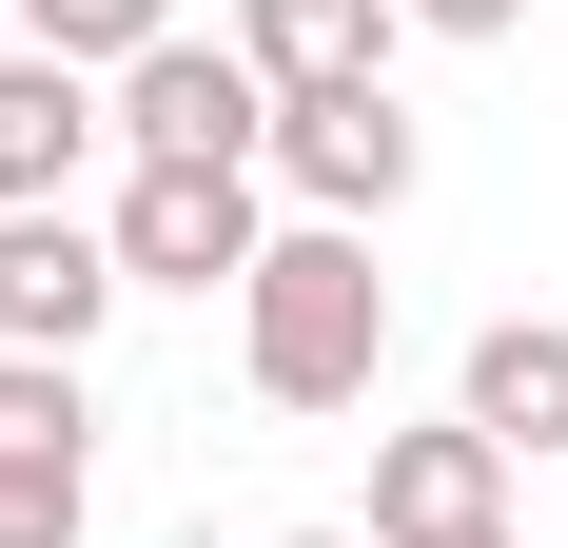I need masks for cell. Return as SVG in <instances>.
I'll use <instances>...</instances> for the list:
<instances>
[{"instance_id": "cell-3", "label": "cell", "mask_w": 568, "mask_h": 548, "mask_svg": "<svg viewBox=\"0 0 568 548\" xmlns=\"http://www.w3.org/2000/svg\"><path fill=\"white\" fill-rule=\"evenodd\" d=\"M99 235H118L138 294H235V274L275 255V216H255V176H235V158H138Z\"/></svg>"}, {"instance_id": "cell-14", "label": "cell", "mask_w": 568, "mask_h": 548, "mask_svg": "<svg viewBox=\"0 0 568 548\" xmlns=\"http://www.w3.org/2000/svg\"><path fill=\"white\" fill-rule=\"evenodd\" d=\"M275 548H373V529H275Z\"/></svg>"}, {"instance_id": "cell-1", "label": "cell", "mask_w": 568, "mask_h": 548, "mask_svg": "<svg viewBox=\"0 0 568 548\" xmlns=\"http://www.w3.org/2000/svg\"><path fill=\"white\" fill-rule=\"evenodd\" d=\"M373 353H393V274H373L353 216H294L275 255L235 274V373H255V412H353Z\"/></svg>"}, {"instance_id": "cell-16", "label": "cell", "mask_w": 568, "mask_h": 548, "mask_svg": "<svg viewBox=\"0 0 568 548\" xmlns=\"http://www.w3.org/2000/svg\"><path fill=\"white\" fill-rule=\"evenodd\" d=\"M490 548H510V529H490Z\"/></svg>"}, {"instance_id": "cell-9", "label": "cell", "mask_w": 568, "mask_h": 548, "mask_svg": "<svg viewBox=\"0 0 568 548\" xmlns=\"http://www.w3.org/2000/svg\"><path fill=\"white\" fill-rule=\"evenodd\" d=\"M235 59L255 79H393V0H235Z\"/></svg>"}, {"instance_id": "cell-6", "label": "cell", "mask_w": 568, "mask_h": 548, "mask_svg": "<svg viewBox=\"0 0 568 548\" xmlns=\"http://www.w3.org/2000/svg\"><path fill=\"white\" fill-rule=\"evenodd\" d=\"M510 529V450L470 432H373V548H490Z\"/></svg>"}, {"instance_id": "cell-12", "label": "cell", "mask_w": 568, "mask_h": 548, "mask_svg": "<svg viewBox=\"0 0 568 548\" xmlns=\"http://www.w3.org/2000/svg\"><path fill=\"white\" fill-rule=\"evenodd\" d=\"M0 450H79V353H0Z\"/></svg>"}, {"instance_id": "cell-4", "label": "cell", "mask_w": 568, "mask_h": 548, "mask_svg": "<svg viewBox=\"0 0 568 548\" xmlns=\"http://www.w3.org/2000/svg\"><path fill=\"white\" fill-rule=\"evenodd\" d=\"M99 99H118L138 158H235V176H255V138H275V79H255L235 40H158V59H118Z\"/></svg>"}, {"instance_id": "cell-2", "label": "cell", "mask_w": 568, "mask_h": 548, "mask_svg": "<svg viewBox=\"0 0 568 548\" xmlns=\"http://www.w3.org/2000/svg\"><path fill=\"white\" fill-rule=\"evenodd\" d=\"M255 158L294 176V216H353V235H373L412 176H432V138H412V99H393V79H294Z\"/></svg>"}, {"instance_id": "cell-8", "label": "cell", "mask_w": 568, "mask_h": 548, "mask_svg": "<svg viewBox=\"0 0 568 548\" xmlns=\"http://www.w3.org/2000/svg\"><path fill=\"white\" fill-rule=\"evenodd\" d=\"M452 412L510 450V470L568 450V314H490V333H470V373H452Z\"/></svg>"}, {"instance_id": "cell-10", "label": "cell", "mask_w": 568, "mask_h": 548, "mask_svg": "<svg viewBox=\"0 0 568 548\" xmlns=\"http://www.w3.org/2000/svg\"><path fill=\"white\" fill-rule=\"evenodd\" d=\"M20 40L79 59V79H118V59H158V40H176V0H20Z\"/></svg>"}, {"instance_id": "cell-11", "label": "cell", "mask_w": 568, "mask_h": 548, "mask_svg": "<svg viewBox=\"0 0 568 548\" xmlns=\"http://www.w3.org/2000/svg\"><path fill=\"white\" fill-rule=\"evenodd\" d=\"M99 529V470L79 450H0V548H79Z\"/></svg>"}, {"instance_id": "cell-13", "label": "cell", "mask_w": 568, "mask_h": 548, "mask_svg": "<svg viewBox=\"0 0 568 548\" xmlns=\"http://www.w3.org/2000/svg\"><path fill=\"white\" fill-rule=\"evenodd\" d=\"M393 20H412V40H510L529 0H393Z\"/></svg>"}, {"instance_id": "cell-5", "label": "cell", "mask_w": 568, "mask_h": 548, "mask_svg": "<svg viewBox=\"0 0 568 548\" xmlns=\"http://www.w3.org/2000/svg\"><path fill=\"white\" fill-rule=\"evenodd\" d=\"M118 294H138V274H118V235L79 216V196L0 216V353H79V333H99Z\"/></svg>"}, {"instance_id": "cell-7", "label": "cell", "mask_w": 568, "mask_h": 548, "mask_svg": "<svg viewBox=\"0 0 568 548\" xmlns=\"http://www.w3.org/2000/svg\"><path fill=\"white\" fill-rule=\"evenodd\" d=\"M118 138V99L79 79V59L0 40V216H40V196H79V158Z\"/></svg>"}, {"instance_id": "cell-15", "label": "cell", "mask_w": 568, "mask_h": 548, "mask_svg": "<svg viewBox=\"0 0 568 548\" xmlns=\"http://www.w3.org/2000/svg\"><path fill=\"white\" fill-rule=\"evenodd\" d=\"M0 40H20V0H0Z\"/></svg>"}]
</instances>
